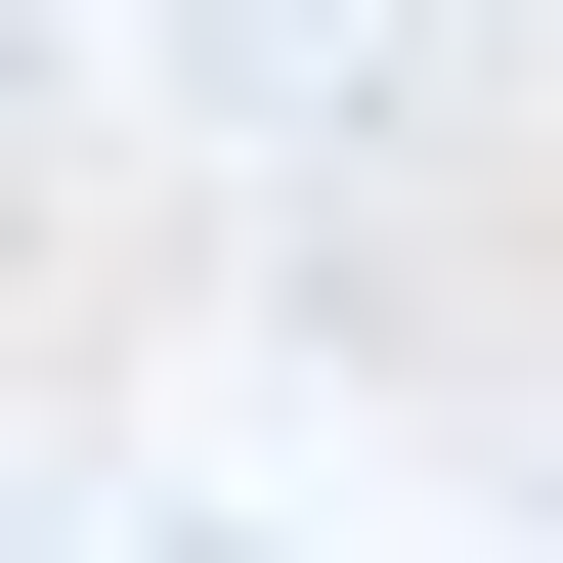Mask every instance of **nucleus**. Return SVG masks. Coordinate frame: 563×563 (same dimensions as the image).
<instances>
[{
  "mask_svg": "<svg viewBox=\"0 0 563 563\" xmlns=\"http://www.w3.org/2000/svg\"><path fill=\"white\" fill-rule=\"evenodd\" d=\"M174 44H217V87H261V131H303V87H347V44H390V0H174Z\"/></svg>",
  "mask_w": 563,
  "mask_h": 563,
  "instance_id": "obj_1",
  "label": "nucleus"
}]
</instances>
